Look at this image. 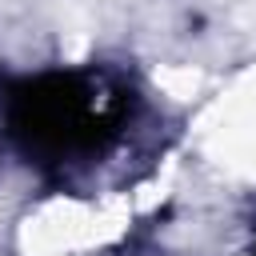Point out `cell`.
I'll list each match as a JSON object with an SVG mask.
<instances>
[{
	"label": "cell",
	"mask_w": 256,
	"mask_h": 256,
	"mask_svg": "<svg viewBox=\"0 0 256 256\" xmlns=\"http://www.w3.org/2000/svg\"><path fill=\"white\" fill-rule=\"evenodd\" d=\"M124 116L120 92L92 76H40L12 92L8 132L36 160H64L100 148Z\"/></svg>",
	"instance_id": "1"
}]
</instances>
